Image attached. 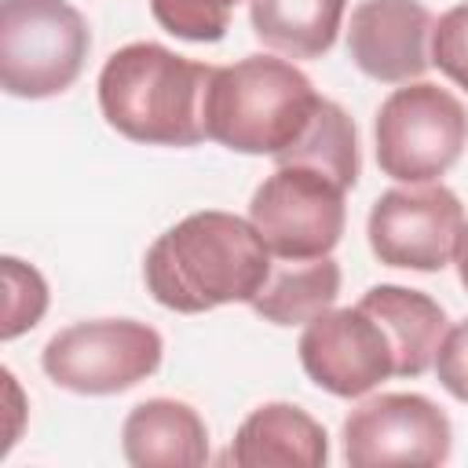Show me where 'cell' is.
Segmentation results:
<instances>
[{"instance_id":"obj_1","label":"cell","mask_w":468,"mask_h":468,"mask_svg":"<svg viewBox=\"0 0 468 468\" xmlns=\"http://www.w3.org/2000/svg\"><path fill=\"white\" fill-rule=\"evenodd\" d=\"M271 263L274 256L249 219L205 208L146 249L143 278L161 307L201 314L223 303H252L271 278Z\"/></svg>"},{"instance_id":"obj_2","label":"cell","mask_w":468,"mask_h":468,"mask_svg":"<svg viewBox=\"0 0 468 468\" xmlns=\"http://www.w3.org/2000/svg\"><path fill=\"white\" fill-rule=\"evenodd\" d=\"M212 66L154 40L117 48L99 73V110L110 128L146 146H194L205 139L201 102Z\"/></svg>"},{"instance_id":"obj_3","label":"cell","mask_w":468,"mask_h":468,"mask_svg":"<svg viewBox=\"0 0 468 468\" xmlns=\"http://www.w3.org/2000/svg\"><path fill=\"white\" fill-rule=\"evenodd\" d=\"M318 102L322 95L307 73L285 58L249 55L230 66H212L201 102L205 139L234 154L278 157L303 135Z\"/></svg>"},{"instance_id":"obj_4","label":"cell","mask_w":468,"mask_h":468,"mask_svg":"<svg viewBox=\"0 0 468 468\" xmlns=\"http://www.w3.org/2000/svg\"><path fill=\"white\" fill-rule=\"evenodd\" d=\"M91 33L66 0L0 4V84L15 99H51L66 91L88 58Z\"/></svg>"},{"instance_id":"obj_5","label":"cell","mask_w":468,"mask_h":468,"mask_svg":"<svg viewBox=\"0 0 468 468\" xmlns=\"http://www.w3.org/2000/svg\"><path fill=\"white\" fill-rule=\"evenodd\" d=\"M373 139L384 176L399 183H435L468 146V110L446 88L413 80L380 102Z\"/></svg>"},{"instance_id":"obj_6","label":"cell","mask_w":468,"mask_h":468,"mask_svg":"<svg viewBox=\"0 0 468 468\" xmlns=\"http://www.w3.org/2000/svg\"><path fill=\"white\" fill-rule=\"evenodd\" d=\"M161 333L135 318H95L58 329L44 351V373L77 395H117L154 377L161 366Z\"/></svg>"},{"instance_id":"obj_7","label":"cell","mask_w":468,"mask_h":468,"mask_svg":"<svg viewBox=\"0 0 468 468\" xmlns=\"http://www.w3.org/2000/svg\"><path fill=\"white\" fill-rule=\"evenodd\" d=\"M344 186L303 165H278L249 201V223L274 260L329 256L347 223Z\"/></svg>"},{"instance_id":"obj_8","label":"cell","mask_w":468,"mask_h":468,"mask_svg":"<svg viewBox=\"0 0 468 468\" xmlns=\"http://www.w3.org/2000/svg\"><path fill=\"white\" fill-rule=\"evenodd\" d=\"M464 205L442 183H410L384 190L369 208V249L380 263L402 271H442L457 260L464 238Z\"/></svg>"},{"instance_id":"obj_9","label":"cell","mask_w":468,"mask_h":468,"mask_svg":"<svg viewBox=\"0 0 468 468\" xmlns=\"http://www.w3.org/2000/svg\"><path fill=\"white\" fill-rule=\"evenodd\" d=\"M296 351L303 373L336 399H362L388 377H399L395 344L384 322L362 303L329 307L311 318Z\"/></svg>"},{"instance_id":"obj_10","label":"cell","mask_w":468,"mask_h":468,"mask_svg":"<svg viewBox=\"0 0 468 468\" xmlns=\"http://www.w3.org/2000/svg\"><path fill=\"white\" fill-rule=\"evenodd\" d=\"M344 461L377 464H442L453 446L450 417L417 391H388L358 402L344 417Z\"/></svg>"},{"instance_id":"obj_11","label":"cell","mask_w":468,"mask_h":468,"mask_svg":"<svg viewBox=\"0 0 468 468\" xmlns=\"http://www.w3.org/2000/svg\"><path fill=\"white\" fill-rule=\"evenodd\" d=\"M431 26L420 0H362L351 11L347 55L380 84H410L431 66Z\"/></svg>"},{"instance_id":"obj_12","label":"cell","mask_w":468,"mask_h":468,"mask_svg":"<svg viewBox=\"0 0 468 468\" xmlns=\"http://www.w3.org/2000/svg\"><path fill=\"white\" fill-rule=\"evenodd\" d=\"M227 461L238 468H322L329 461V435L307 410L267 402L241 420Z\"/></svg>"},{"instance_id":"obj_13","label":"cell","mask_w":468,"mask_h":468,"mask_svg":"<svg viewBox=\"0 0 468 468\" xmlns=\"http://www.w3.org/2000/svg\"><path fill=\"white\" fill-rule=\"evenodd\" d=\"M121 450L135 468H197L208 461V428L179 399H146L124 417Z\"/></svg>"},{"instance_id":"obj_14","label":"cell","mask_w":468,"mask_h":468,"mask_svg":"<svg viewBox=\"0 0 468 468\" xmlns=\"http://www.w3.org/2000/svg\"><path fill=\"white\" fill-rule=\"evenodd\" d=\"M358 303L384 322L395 344L399 377H420L435 366V351L446 333V311L428 292L406 285H373Z\"/></svg>"},{"instance_id":"obj_15","label":"cell","mask_w":468,"mask_h":468,"mask_svg":"<svg viewBox=\"0 0 468 468\" xmlns=\"http://www.w3.org/2000/svg\"><path fill=\"white\" fill-rule=\"evenodd\" d=\"M340 296V263L333 256L318 260H274L271 278L249 303L263 322L274 325H307L329 311Z\"/></svg>"},{"instance_id":"obj_16","label":"cell","mask_w":468,"mask_h":468,"mask_svg":"<svg viewBox=\"0 0 468 468\" xmlns=\"http://www.w3.org/2000/svg\"><path fill=\"white\" fill-rule=\"evenodd\" d=\"M347 0H249L252 33L285 58H322L340 33Z\"/></svg>"},{"instance_id":"obj_17","label":"cell","mask_w":468,"mask_h":468,"mask_svg":"<svg viewBox=\"0 0 468 468\" xmlns=\"http://www.w3.org/2000/svg\"><path fill=\"white\" fill-rule=\"evenodd\" d=\"M278 165H303L314 168L322 176H329L333 183H340L344 190L355 186L358 179V135H355V121L344 113V106H336L333 99H322L314 117L307 121L303 135L282 150L274 157Z\"/></svg>"},{"instance_id":"obj_18","label":"cell","mask_w":468,"mask_h":468,"mask_svg":"<svg viewBox=\"0 0 468 468\" xmlns=\"http://www.w3.org/2000/svg\"><path fill=\"white\" fill-rule=\"evenodd\" d=\"M4 325H0V336L4 340H15L18 333L33 329L44 311H48V282L40 278L37 267L15 260V256H4Z\"/></svg>"},{"instance_id":"obj_19","label":"cell","mask_w":468,"mask_h":468,"mask_svg":"<svg viewBox=\"0 0 468 468\" xmlns=\"http://www.w3.org/2000/svg\"><path fill=\"white\" fill-rule=\"evenodd\" d=\"M150 11L165 33L194 44L223 40V33L230 29V7L216 0H150Z\"/></svg>"},{"instance_id":"obj_20","label":"cell","mask_w":468,"mask_h":468,"mask_svg":"<svg viewBox=\"0 0 468 468\" xmlns=\"http://www.w3.org/2000/svg\"><path fill=\"white\" fill-rule=\"evenodd\" d=\"M431 62L468 91V4L450 7L431 26Z\"/></svg>"},{"instance_id":"obj_21","label":"cell","mask_w":468,"mask_h":468,"mask_svg":"<svg viewBox=\"0 0 468 468\" xmlns=\"http://www.w3.org/2000/svg\"><path fill=\"white\" fill-rule=\"evenodd\" d=\"M435 377L457 402H468V318L442 333L435 351Z\"/></svg>"},{"instance_id":"obj_22","label":"cell","mask_w":468,"mask_h":468,"mask_svg":"<svg viewBox=\"0 0 468 468\" xmlns=\"http://www.w3.org/2000/svg\"><path fill=\"white\" fill-rule=\"evenodd\" d=\"M457 274H461V285L468 289V227H464V238H461V249H457Z\"/></svg>"},{"instance_id":"obj_23","label":"cell","mask_w":468,"mask_h":468,"mask_svg":"<svg viewBox=\"0 0 468 468\" xmlns=\"http://www.w3.org/2000/svg\"><path fill=\"white\" fill-rule=\"evenodd\" d=\"M216 4H223V7H234V4H241V0H216Z\"/></svg>"}]
</instances>
